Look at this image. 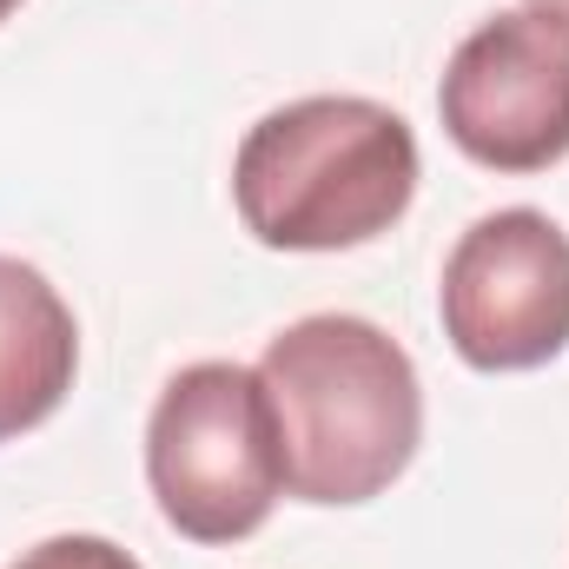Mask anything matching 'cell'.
Wrapping results in <instances>:
<instances>
[{"mask_svg": "<svg viewBox=\"0 0 569 569\" xmlns=\"http://www.w3.org/2000/svg\"><path fill=\"white\" fill-rule=\"evenodd\" d=\"M259 385L279 425L284 490L298 503H371L425 443L418 365L371 318L311 311L284 325L259 358Z\"/></svg>", "mask_w": 569, "mask_h": 569, "instance_id": "obj_1", "label": "cell"}, {"mask_svg": "<svg viewBox=\"0 0 569 569\" xmlns=\"http://www.w3.org/2000/svg\"><path fill=\"white\" fill-rule=\"evenodd\" d=\"M418 199V133L358 93L272 107L232 159V206L272 252H351Z\"/></svg>", "mask_w": 569, "mask_h": 569, "instance_id": "obj_2", "label": "cell"}, {"mask_svg": "<svg viewBox=\"0 0 569 569\" xmlns=\"http://www.w3.org/2000/svg\"><path fill=\"white\" fill-rule=\"evenodd\" d=\"M146 483L159 517L192 543H246L284 490L279 425L259 371L186 365L146 418Z\"/></svg>", "mask_w": 569, "mask_h": 569, "instance_id": "obj_3", "label": "cell"}, {"mask_svg": "<svg viewBox=\"0 0 569 569\" xmlns=\"http://www.w3.org/2000/svg\"><path fill=\"white\" fill-rule=\"evenodd\" d=\"M437 113L463 159L490 172H550L569 159V20L543 7L490 13L457 40Z\"/></svg>", "mask_w": 569, "mask_h": 569, "instance_id": "obj_4", "label": "cell"}, {"mask_svg": "<svg viewBox=\"0 0 569 569\" xmlns=\"http://www.w3.org/2000/svg\"><path fill=\"white\" fill-rule=\"evenodd\" d=\"M443 338L477 371H537L569 345V232L537 212L510 206L477 219L437 284Z\"/></svg>", "mask_w": 569, "mask_h": 569, "instance_id": "obj_5", "label": "cell"}, {"mask_svg": "<svg viewBox=\"0 0 569 569\" xmlns=\"http://www.w3.org/2000/svg\"><path fill=\"white\" fill-rule=\"evenodd\" d=\"M80 325L40 266L0 252V443L40 430L73 391Z\"/></svg>", "mask_w": 569, "mask_h": 569, "instance_id": "obj_6", "label": "cell"}, {"mask_svg": "<svg viewBox=\"0 0 569 569\" xmlns=\"http://www.w3.org/2000/svg\"><path fill=\"white\" fill-rule=\"evenodd\" d=\"M7 569H140L120 543H107V537H47V543H33L20 563Z\"/></svg>", "mask_w": 569, "mask_h": 569, "instance_id": "obj_7", "label": "cell"}, {"mask_svg": "<svg viewBox=\"0 0 569 569\" xmlns=\"http://www.w3.org/2000/svg\"><path fill=\"white\" fill-rule=\"evenodd\" d=\"M530 7H543V13H563V20H569V0H530Z\"/></svg>", "mask_w": 569, "mask_h": 569, "instance_id": "obj_8", "label": "cell"}, {"mask_svg": "<svg viewBox=\"0 0 569 569\" xmlns=\"http://www.w3.org/2000/svg\"><path fill=\"white\" fill-rule=\"evenodd\" d=\"M13 13H20V0H0V27H7V20H13Z\"/></svg>", "mask_w": 569, "mask_h": 569, "instance_id": "obj_9", "label": "cell"}]
</instances>
